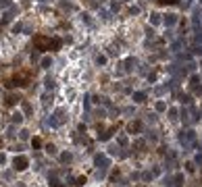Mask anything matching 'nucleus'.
Masks as SVG:
<instances>
[{
  "label": "nucleus",
  "instance_id": "nucleus-1",
  "mask_svg": "<svg viewBox=\"0 0 202 187\" xmlns=\"http://www.w3.org/2000/svg\"><path fill=\"white\" fill-rule=\"evenodd\" d=\"M52 38H46V35H36V46L38 50H50Z\"/></svg>",
  "mask_w": 202,
  "mask_h": 187
},
{
  "label": "nucleus",
  "instance_id": "nucleus-2",
  "mask_svg": "<svg viewBox=\"0 0 202 187\" xmlns=\"http://www.w3.org/2000/svg\"><path fill=\"white\" fill-rule=\"evenodd\" d=\"M13 164H15V168H17V171H25L29 162H27V158H25V156H17Z\"/></svg>",
  "mask_w": 202,
  "mask_h": 187
},
{
  "label": "nucleus",
  "instance_id": "nucleus-3",
  "mask_svg": "<svg viewBox=\"0 0 202 187\" xmlns=\"http://www.w3.org/2000/svg\"><path fill=\"white\" fill-rule=\"evenodd\" d=\"M15 102H17V98H15V96H8V98H6V106H13Z\"/></svg>",
  "mask_w": 202,
  "mask_h": 187
},
{
  "label": "nucleus",
  "instance_id": "nucleus-4",
  "mask_svg": "<svg viewBox=\"0 0 202 187\" xmlns=\"http://www.w3.org/2000/svg\"><path fill=\"white\" fill-rule=\"evenodd\" d=\"M31 144H33V148H40V146H42V139H38V137H36V139L31 141Z\"/></svg>",
  "mask_w": 202,
  "mask_h": 187
},
{
  "label": "nucleus",
  "instance_id": "nucleus-5",
  "mask_svg": "<svg viewBox=\"0 0 202 187\" xmlns=\"http://www.w3.org/2000/svg\"><path fill=\"white\" fill-rule=\"evenodd\" d=\"M85 183V177H77V181H75V185H83Z\"/></svg>",
  "mask_w": 202,
  "mask_h": 187
},
{
  "label": "nucleus",
  "instance_id": "nucleus-6",
  "mask_svg": "<svg viewBox=\"0 0 202 187\" xmlns=\"http://www.w3.org/2000/svg\"><path fill=\"white\" fill-rule=\"evenodd\" d=\"M177 0H161V4H175Z\"/></svg>",
  "mask_w": 202,
  "mask_h": 187
},
{
  "label": "nucleus",
  "instance_id": "nucleus-7",
  "mask_svg": "<svg viewBox=\"0 0 202 187\" xmlns=\"http://www.w3.org/2000/svg\"><path fill=\"white\" fill-rule=\"evenodd\" d=\"M0 146H2V141H0Z\"/></svg>",
  "mask_w": 202,
  "mask_h": 187
}]
</instances>
